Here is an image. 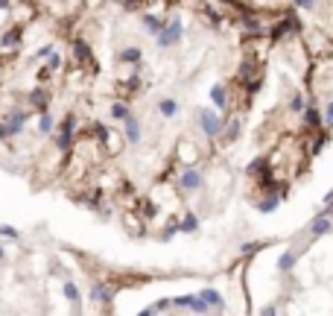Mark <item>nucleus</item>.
<instances>
[{
	"label": "nucleus",
	"instance_id": "1",
	"mask_svg": "<svg viewBox=\"0 0 333 316\" xmlns=\"http://www.w3.org/2000/svg\"><path fill=\"white\" fill-rule=\"evenodd\" d=\"M333 223L284 249L281 287L249 316H333Z\"/></svg>",
	"mask_w": 333,
	"mask_h": 316
},
{
	"label": "nucleus",
	"instance_id": "2",
	"mask_svg": "<svg viewBox=\"0 0 333 316\" xmlns=\"http://www.w3.org/2000/svg\"><path fill=\"white\" fill-rule=\"evenodd\" d=\"M73 132H76V117H73V114H64V120L59 123V135H56V147H59L61 152L70 149V144H73Z\"/></svg>",
	"mask_w": 333,
	"mask_h": 316
},
{
	"label": "nucleus",
	"instance_id": "3",
	"mask_svg": "<svg viewBox=\"0 0 333 316\" xmlns=\"http://www.w3.org/2000/svg\"><path fill=\"white\" fill-rule=\"evenodd\" d=\"M23 123H26V114H23V111H15V114L9 117V123H6V138L20 135V132H23Z\"/></svg>",
	"mask_w": 333,
	"mask_h": 316
},
{
	"label": "nucleus",
	"instance_id": "4",
	"mask_svg": "<svg viewBox=\"0 0 333 316\" xmlns=\"http://www.w3.org/2000/svg\"><path fill=\"white\" fill-rule=\"evenodd\" d=\"M23 41V29L20 26H12L6 35H0V47H18Z\"/></svg>",
	"mask_w": 333,
	"mask_h": 316
},
{
	"label": "nucleus",
	"instance_id": "5",
	"mask_svg": "<svg viewBox=\"0 0 333 316\" xmlns=\"http://www.w3.org/2000/svg\"><path fill=\"white\" fill-rule=\"evenodd\" d=\"M29 103L44 114V111H50V97H47V91H41V88H35L32 94H29Z\"/></svg>",
	"mask_w": 333,
	"mask_h": 316
},
{
	"label": "nucleus",
	"instance_id": "6",
	"mask_svg": "<svg viewBox=\"0 0 333 316\" xmlns=\"http://www.w3.org/2000/svg\"><path fill=\"white\" fill-rule=\"evenodd\" d=\"M61 293H64V299H67V302H70L73 308H79V305H82V293H79V287H76L73 281H64Z\"/></svg>",
	"mask_w": 333,
	"mask_h": 316
},
{
	"label": "nucleus",
	"instance_id": "7",
	"mask_svg": "<svg viewBox=\"0 0 333 316\" xmlns=\"http://www.w3.org/2000/svg\"><path fill=\"white\" fill-rule=\"evenodd\" d=\"M38 132H41V135H53V132H56V120H53L50 111H44V114L38 117Z\"/></svg>",
	"mask_w": 333,
	"mask_h": 316
},
{
	"label": "nucleus",
	"instance_id": "8",
	"mask_svg": "<svg viewBox=\"0 0 333 316\" xmlns=\"http://www.w3.org/2000/svg\"><path fill=\"white\" fill-rule=\"evenodd\" d=\"M111 117L114 120H129V105L126 103H111Z\"/></svg>",
	"mask_w": 333,
	"mask_h": 316
},
{
	"label": "nucleus",
	"instance_id": "9",
	"mask_svg": "<svg viewBox=\"0 0 333 316\" xmlns=\"http://www.w3.org/2000/svg\"><path fill=\"white\" fill-rule=\"evenodd\" d=\"M0 237H9V240H20V232H18V229H12V226H6V223H0Z\"/></svg>",
	"mask_w": 333,
	"mask_h": 316
},
{
	"label": "nucleus",
	"instance_id": "10",
	"mask_svg": "<svg viewBox=\"0 0 333 316\" xmlns=\"http://www.w3.org/2000/svg\"><path fill=\"white\" fill-rule=\"evenodd\" d=\"M59 67H61V56L53 50V53L47 56V70H59Z\"/></svg>",
	"mask_w": 333,
	"mask_h": 316
},
{
	"label": "nucleus",
	"instance_id": "11",
	"mask_svg": "<svg viewBox=\"0 0 333 316\" xmlns=\"http://www.w3.org/2000/svg\"><path fill=\"white\" fill-rule=\"evenodd\" d=\"M47 79H50V70H47V67H41V70H38V82H47Z\"/></svg>",
	"mask_w": 333,
	"mask_h": 316
},
{
	"label": "nucleus",
	"instance_id": "12",
	"mask_svg": "<svg viewBox=\"0 0 333 316\" xmlns=\"http://www.w3.org/2000/svg\"><path fill=\"white\" fill-rule=\"evenodd\" d=\"M0 9H9V0H0Z\"/></svg>",
	"mask_w": 333,
	"mask_h": 316
},
{
	"label": "nucleus",
	"instance_id": "13",
	"mask_svg": "<svg viewBox=\"0 0 333 316\" xmlns=\"http://www.w3.org/2000/svg\"><path fill=\"white\" fill-rule=\"evenodd\" d=\"M3 258H6V249H3V243H0V261H3Z\"/></svg>",
	"mask_w": 333,
	"mask_h": 316
}]
</instances>
